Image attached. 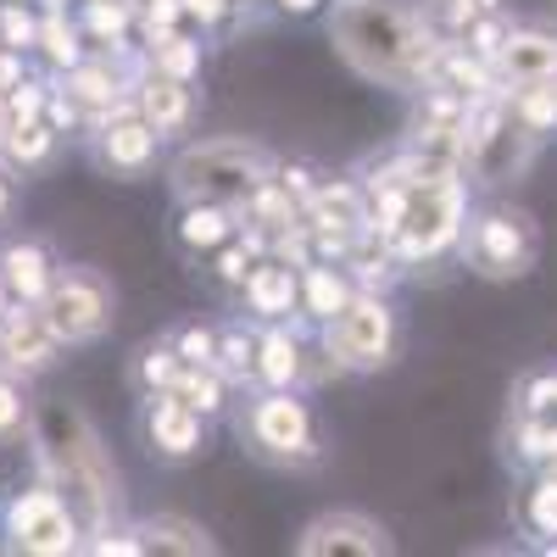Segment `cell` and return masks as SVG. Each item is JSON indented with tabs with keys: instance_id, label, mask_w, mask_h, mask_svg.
<instances>
[{
	"instance_id": "3",
	"label": "cell",
	"mask_w": 557,
	"mask_h": 557,
	"mask_svg": "<svg viewBox=\"0 0 557 557\" xmlns=\"http://www.w3.org/2000/svg\"><path fill=\"white\" fill-rule=\"evenodd\" d=\"M273 173H278V151H268L262 139L212 134V139H190V146L168 162V190H173V201L240 207L257 184H268Z\"/></svg>"
},
{
	"instance_id": "4",
	"label": "cell",
	"mask_w": 557,
	"mask_h": 557,
	"mask_svg": "<svg viewBox=\"0 0 557 557\" xmlns=\"http://www.w3.org/2000/svg\"><path fill=\"white\" fill-rule=\"evenodd\" d=\"M235 441L257 462L285 474H312L323 462V435L307 391H273V385L246 391V401L235 407Z\"/></svg>"
},
{
	"instance_id": "1",
	"label": "cell",
	"mask_w": 557,
	"mask_h": 557,
	"mask_svg": "<svg viewBox=\"0 0 557 557\" xmlns=\"http://www.w3.org/2000/svg\"><path fill=\"white\" fill-rule=\"evenodd\" d=\"M323 34L362 84L396 89V96H418L435 78L446 45L424 0H330Z\"/></svg>"
},
{
	"instance_id": "8",
	"label": "cell",
	"mask_w": 557,
	"mask_h": 557,
	"mask_svg": "<svg viewBox=\"0 0 557 557\" xmlns=\"http://www.w3.org/2000/svg\"><path fill=\"white\" fill-rule=\"evenodd\" d=\"M457 257H462L469 273L491 278V285H502V278H524L535 268V257H541V228L519 207H480V212L462 218Z\"/></svg>"
},
{
	"instance_id": "42",
	"label": "cell",
	"mask_w": 557,
	"mask_h": 557,
	"mask_svg": "<svg viewBox=\"0 0 557 557\" xmlns=\"http://www.w3.org/2000/svg\"><path fill=\"white\" fill-rule=\"evenodd\" d=\"M7 134H12V107H7V96H0V151H7Z\"/></svg>"
},
{
	"instance_id": "17",
	"label": "cell",
	"mask_w": 557,
	"mask_h": 557,
	"mask_svg": "<svg viewBox=\"0 0 557 557\" xmlns=\"http://www.w3.org/2000/svg\"><path fill=\"white\" fill-rule=\"evenodd\" d=\"M134 112L146 117L162 139H184L196 128V117H201V96H196V84H184V78L146 73L134 84Z\"/></svg>"
},
{
	"instance_id": "20",
	"label": "cell",
	"mask_w": 557,
	"mask_h": 557,
	"mask_svg": "<svg viewBox=\"0 0 557 557\" xmlns=\"http://www.w3.org/2000/svg\"><path fill=\"white\" fill-rule=\"evenodd\" d=\"M351 296H357V285H351L346 262H335V257H312V262H301V318L312 323V330H318L323 318H335Z\"/></svg>"
},
{
	"instance_id": "18",
	"label": "cell",
	"mask_w": 557,
	"mask_h": 557,
	"mask_svg": "<svg viewBox=\"0 0 557 557\" xmlns=\"http://www.w3.org/2000/svg\"><path fill=\"white\" fill-rule=\"evenodd\" d=\"M240 235V207H223V201H173V246L201 262L212 257L223 240Z\"/></svg>"
},
{
	"instance_id": "19",
	"label": "cell",
	"mask_w": 557,
	"mask_h": 557,
	"mask_svg": "<svg viewBox=\"0 0 557 557\" xmlns=\"http://www.w3.org/2000/svg\"><path fill=\"white\" fill-rule=\"evenodd\" d=\"M57 251L45 246L39 235H12V240H0V278H7V296L12 301H28L39 307L45 290H51V278H57Z\"/></svg>"
},
{
	"instance_id": "39",
	"label": "cell",
	"mask_w": 557,
	"mask_h": 557,
	"mask_svg": "<svg viewBox=\"0 0 557 557\" xmlns=\"http://www.w3.org/2000/svg\"><path fill=\"white\" fill-rule=\"evenodd\" d=\"M28 78V62H23V51H7V45H0V96H7L12 84H23Z\"/></svg>"
},
{
	"instance_id": "6",
	"label": "cell",
	"mask_w": 557,
	"mask_h": 557,
	"mask_svg": "<svg viewBox=\"0 0 557 557\" xmlns=\"http://www.w3.org/2000/svg\"><path fill=\"white\" fill-rule=\"evenodd\" d=\"M318 341L335 357L341 374H357V380L380 374L401 351V312H396L391 290H357L335 318L318 323Z\"/></svg>"
},
{
	"instance_id": "38",
	"label": "cell",
	"mask_w": 557,
	"mask_h": 557,
	"mask_svg": "<svg viewBox=\"0 0 557 557\" xmlns=\"http://www.w3.org/2000/svg\"><path fill=\"white\" fill-rule=\"evenodd\" d=\"M507 28H513V23H507L502 12H480V17H474L469 28H462L457 39H462V45H469V51H474V57H485V62H491V57H496V45L507 39Z\"/></svg>"
},
{
	"instance_id": "29",
	"label": "cell",
	"mask_w": 557,
	"mask_h": 557,
	"mask_svg": "<svg viewBox=\"0 0 557 557\" xmlns=\"http://www.w3.org/2000/svg\"><path fill=\"white\" fill-rule=\"evenodd\" d=\"M513 524L530 535V541H557V469H546L535 485H524L519 507H513Z\"/></svg>"
},
{
	"instance_id": "43",
	"label": "cell",
	"mask_w": 557,
	"mask_h": 557,
	"mask_svg": "<svg viewBox=\"0 0 557 557\" xmlns=\"http://www.w3.org/2000/svg\"><path fill=\"white\" fill-rule=\"evenodd\" d=\"M123 7H128V12L139 17V12H146V7H151V0H123Z\"/></svg>"
},
{
	"instance_id": "33",
	"label": "cell",
	"mask_w": 557,
	"mask_h": 557,
	"mask_svg": "<svg viewBox=\"0 0 557 557\" xmlns=\"http://www.w3.org/2000/svg\"><path fill=\"white\" fill-rule=\"evenodd\" d=\"M0 45L7 51H34L39 45V0H0Z\"/></svg>"
},
{
	"instance_id": "5",
	"label": "cell",
	"mask_w": 557,
	"mask_h": 557,
	"mask_svg": "<svg viewBox=\"0 0 557 557\" xmlns=\"http://www.w3.org/2000/svg\"><path fill=\"white\" fill-rule=\"evenodd\" d=\"M535 146L541 139L513 117L502 89L480 96L469 107V123H462V178L474 184V190H507V184H519L535 162Z\"/></svg>"
},
{
	"instance_id": "44",
	"label": "cell",
	"mask_w": 557,
	"mask_h": 557,
	"mask_svg": "<svg viewBox=\"0 0 557 557\" xmlns=\"http://www.w3.org/2000/svg\"><path fill=\"white\" fill-rule=\"evenodd\" d=\"M7 301H12V296H7V278H0V307H7Z\"/></svg>"
},
{
	"instance_id": "35",
	"label": "cell",
	"mask_w": 557,
	"mask_h": 557,
	"mask_svg": "<svg viewBox=\"0 0 557 557\" xmlns=\"http://www.w3.org/2000/svg\"><path fill=\"white\" fill-rule=\"evenodd\" d=\"M78 552H89V557H146V535H139V524L117 519L107 530H89Z\"/></svg>"
},
{
	"instance_id": "30",
	"label": "cell",
	"mask_w": 557,
	"mask_h": 557,
	"mask_svg": "<svg viewBox=\"0 0 557 557\" xmlns=\"http://www.w3.org/2000/svg\"><path fill=\"white\" fill-rule=\"evenodd\" d=\"M146 57H151V73H168V78L196 84V78H201V62H207V45H201V34H190V28H173L168 39L146 45Z\"/></svg>"
},
{
	"instance_id": "22",
	"label": "cell",
	"mask_w": 557,
	"mask_h": 557,
	"mask_svg": "<svg viewBox=\"0 0 557 557\" xmlns=\"http://www.w3.org/2000/svg\"><path fill=\"white\" fill-rule=\"evenodd\" d=\"M134 524H139V535H146V552H173V557H212L218 552L212 530L190 513H146Z\"/></svg>"
},
{
	"instance_id": "31",
	"label": "cell",
	"mask_w": 557,
	"mask_h": 557,
	"mask_svg": "<svg viewBox=\"0 0 557 557\" xmlns=\"http://www.w3.org/2000/svg\"><path fill=\"white\" fill-rule=\"evenodd\" d=\"M34 391L28 380L7 374L0 368V451H12V446H28V430H34Z\"/></svg>"
},
{
	"instance_id": "36",
	"label": "cell",
	"mask_w": 557,
	"mask_h": 557,
	"mask_svg": "<svg viewBox=\"0 0 557 557\" xmlns=\"http://www.w3.org/2000/svg\"><path fill=\"white\" fill-rule=\"evenodd\" d=\"M168 341L178 346L184 362H212L218 368V323H201V318H184L168 330Z\"/></svg>"
},
{
	"instance_id": "10",
	"label": "cell",
	"mask_w": 557,
	"mask_h": 557,
	"mask_svg": "<svg viewBox=\"0 0 557 557\" xmlns=\"http://www.w3.org/2000/svg\"><path fill=\"white\" fill-rule=\"evenodd\" d=\"M78 146H84V157L96 162L107 178H151L168 139L146 117H139L134 107H123V112H107V117L89 123Z\"/></svg>"
},
{
	"instance_id": "2",
	"label": "cell",
	"mask_w": 557,
	"mask_h": 557,
	"mask_svg": "<svg viewBox=\"0 0 557 557\" xmlns=\"http://www.w3.org/2000/svg\"><path fill=\"white\" fill-rule=\"evenodd\" d=\"M28 451H34V474L51 480L73 513L84 519V535L89 530H107L123 519V469L112 446L101 441L96 418H89L78 401L67 396H39L34 401V430H28Z\"/></svg>"
},
{
	"instance_id": "15",
	"label": "cell",
	"mask_w": 557,
	"mask_h": 557,
	"mask_svg": "<svg viewBox=\"0 0 557 557\" xmlns=\"http://www.w3.org/2000/svg\"><path fill=\"white\" fill-rule=\"evenodd\" d=\"M491 73H496V84H502V89L557 78V34H552V28H541V23H513V28H507V39L496 45Z\"/></svg>"
},
{
	"instance_id": "32",
	"label": "cell",
	"mask_w": 557,
	"mask_h": 557,
	"mask_svg": "<svg viewBox=\"0 0 557 557\" xmlns=\"http://www.w3.org/2000/svg\"><path fill=\"white\" fill-rule=\"evenodd\" d=\"M502 96H507L513 117H519L535 139L557 134V78H546V84H519V89H502Z\"/></svg>"
},
{
	"instance_id": "11",
	"label": "cell",
	"mask_w": 557,
	"mask_h": 557,
	"mask_svg": "<svg viewBox=\"0 0 557 557\" xmlns=\"http://www.w3.org/2000/svg\"><path fill=\"white\" fill-rule=\"evenodd\" d=\"M207 418L184 401L178 391H157V396H139V412H134V435L146 446L151 462H190L207 451Z\"/></svg>"
},
{
	"instance_id": "37",
	"label": "cell",
	"mask_w": 557,
	"mask_h": 557,
	"mask_svg": "<svg viewBox=\"0 0 557 557\" xmlns=\"http://www.w3.org/2000/svg\"><path fill=\"white\" fill-rule=\"evenodd\" d=\"M45 101H51V73H28L23 84L7 89L12 123H39V117H45Z\"/></svg>"
},
{
	"instance_id": "26",
	"label": "cell",
	"mask_w": 557,
	"mask_h": 557,
	"mask_svg": "<svg viewBox=\"0 0 557 557\" xmlns=\"http://www.w3.org/2000/svg\"><path fill=\"white\" fill-rule=\"evenodd\" d=\"M257 257H268V240L257 235V228H246L240 223V235L235 240H223L212 257H207V273H212V285L223 290V296H240V285H246V273L257 268Z\"/></svg>"
},
{
	"instance_id": "41",
	"label": "cell",
	"mask_w": 557,
	"mask_h": 557,
	"mask_svg": "<svg viewBox=\"0 0 557 557\" xmlns=\"http://www.w3.org/2000/svg\"><path fill=\"white\" fill-rule=\"evenodd\" d=\"M273 7L285 12V17H318L323 7H330V0H273Z\"/></svg>"
},
{
	"instance_id": "14",
	"label": "cell",
	"mask_w": 557,
	"mask_h": 557,
	"mask_svg": "<svg viewBox=\"0 0 557 557\" xmlns=\"http://www.w3.org/2000/svg\"><path fill=\"white\" fill-rule=\"evenodd\" d=\"M307 318L290 323H257V368H251V391L273 385V391H307Z\"/></svg>"
},
{
	"instance_id": "40",
	"label": "cell",
	"mask_w": 557,
	"mask_h": 557,
	"mask_svg": "<svg viewBox=\"0 0 557 557\" xmlns=\"http://www.w3.org/2000/svg\"><path fill=\"white\" fill-rule=\"evenodd\" d=\"M12 218H17V173L0 162V228H7Z\"/></svg>"
},
{
	"instance_id": "9",
	"label": "cell",
	"mask_w": 557,
	"mask_h": 557,
	"mask_svg": "<svg viewBox=\"0 0 557 557\" xmlns=\"http://www.w3.org/2000/svg\"><path fill=\"white\" fill-rule=\"evenodd\" d=\"M39 312H45V323H51V335L62 346H96V341H107L112 318H117V290L101 268L62 262L51 290L39 301Z\"/></svg>"
},
{
	"instance_id": "7",
	"label": "cell",
	"mask_w": 557,
	"mask_h": 557,
	"mask_svg": "<svg viewBox=\"0 0 557 557\" xmlns=\"http://www.w3.org/2000/svg\"><path fill=\"white\" fill-rule=\"evenodd\" d=\"M0 546L17 557H73L84 546V519L51 480H28L0 507Z\"/></svg>"
},
{
	"instance_id": "28",
	"label": "cell",
	"mask_w": 557,
	"mask_h": 557,
	"mask_svg": "<svg viewBox=\"0 0 557 557\" xmlns=\"http://www.w3.org/2000/svg\"><path fill=\"white\" fill-rule=\"evenodd\" d=\"M184 401H190L207 424H218L223 412H235V385H228L212 362H184V374H178V385H173Z\"/></svg>"
},
{
	"instance_id": "34",
	"label": "cell",
	"mask_w": 557,
	"mask_h": 557,
	"mask_svg": "<svg viewBox=\"0 0 557 557\" xmlns=\"http://www.w3.org/2000/svg\"><path fill=\"white\" fill-rule=\"evenodd\" d=\"M513 418H557V368H535L513 385Z\"/></svg>"
},
{
	"instance_id": "25",
	"label": "cell",
	"mask_w": 557,
	"mask_h": 557,
	"mask_svg": "<svg viewBox=\"0 0 557 557\" xmlns=\"http://www.w3.org/2000/svg\"><path fill=\"white\" fill-rule=\"evenodd\" d=\"M73 17L84 28V39L96 45V51H123V45H134V12L123 7V0H73Z\"/></svg>"
},
{
	"instance_id": "21",
	"label": "cell",
	"mask_w": 557,
	"mask_h": 557,
	"mask_svg": "<svg viewBox=\"0 0 557 557\" xmlns=\"http://www.w3.org/2000/svg\"><path fill=\"white\" fill-rule=\"evenodd\" d=\"M34 51L45 57V73H67V67H78L89 51H96V45L84 39L73 7H39V45Z\"/></svg>"
},
{
	"instance_id": "12",
	"label": "cell",
	"mask_w": 557,
	"mask_h": 557,
	"mask_svg": "<svg viewBox=\"0 0 557 557\" xmlns=\"http://www.w3.org/2000/svg\"><path fill=\"white\" fill-rule=\"evenodd\" d=\"M296 557H391L396 535L362 507H323L296 530Z\"/></svg>"
},
{
	"instance_id": "13",
	"label": "cell",
	"mask_w": 557,
	"mask_h": 557,
	"mask_svg": "<svg viewBox=\"0 0 557 557\" xmlns=\"http://www.w3.org/2000/svg\"><path fill=\"white\" fill-rule=\"evenodd\" d=\"M62 351L67 346L51 335V323H45L39 307H28V301H7V307H0V368H7V374L39 380L45 368H57Z\"/></svg>"
},
{
	"instance_id": "24",
	"label": "cell",
	"mask_w": 557,
	"mask_h": 557,
	"mask_svg": "<svg viewBox=\"0 0 557 557\" xmlns=\"http://www.w3.org/2000/svg\"><path fill=\"white\" fill-rule=\"evenodd\" d=\"M62 146L67 139L51 128V123H12V134H7V151H0V162H7L17 178H28V173H45L57 157H62Z\"/></svg>"
},
{
	"instance_id": "23",
	"label": "cell",
	"mask_w": 557,
	"mask_h": 557,
	"mask_svg": "<svg viewBox=\"0 0 557 557\" xmlns=\"http://www.w3.org/2000/svg\"><path fill=\"white\" fill-rule=\"evenodd\" d=\"M123 374H128V391H134V401H139V396L173 391L178 374H184V357H178V346H173L168 335H157V341H139V346H134V357H128Z\"/></svg>"
},
{
	"instance_id": "16",
	"label": "cell",
	"mask_w": 557,
	"mask_h": 557,
	"mask_svg": "<svg viewBox=\"0 0 557 557\" xmlns=\"http://www.w3.org/2000/svg\"><path fill=\"white\" fill-rule=\"evenodd\" d=\"M235 301L257 323H290V318H301V268L278 262V257H257V268L246 273V285H240Z\"/></svg>"
},
{
	"instance_id": "27",
	"label": "cell",
	"mask_w": 557,
	"mask_h": 557,
	"mask_svg": "<svg viewBox=\"0 0 557 557\" xmlns=\"http://www.w3.org/2000/svg\"><path fill=\"white\" fill-rule=\"evenodd\" d=\"M251 368H257V318H223L218 323V374L235 385V391H251Z\"/></svg>"
}]
</instances>
